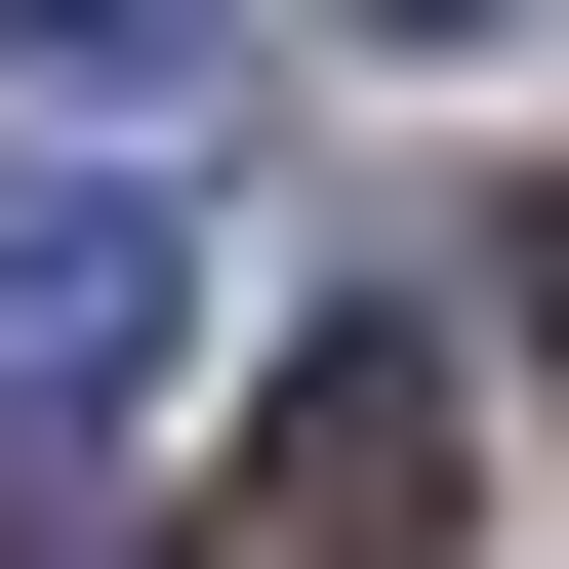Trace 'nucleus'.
<instances>
[{
  "label": "nucleus",
  "mask_w": 569,
  "mask_h": 569,
  "mask_svg": "<svg viewBox=\"0 0 569 569\" xmlns=\"http://www.w3.org/2000/svg\"><path fill=\"white\" fill-rule=\"evenodd\" d=\"M163 326H203L163 203H0V529H82V448L163 407Z\"/></svg>",
  "instance_id": "obj_1"
},
{
  "label": "nucleus",
  "mask_w": 569,
  "mask_h": 569,
  "mask_svg": "<svg viewBox=\"0 0 569 569\" xmlns=\"http://www.w3.org/2000/svg\"><path fill=\"white\" fill-rule=\"evenodd\" d=\"M244 569H448V367H407V326H326V367L244 407Z\"/></svg>",
  "instance_id": "obj_2"
},
{
  "label": "nucleus",
  "mask_w": 569,
  "mask_h": 569,
  "mask_svg": "<svg viewBox=\"0 0 569 569\" xmlns=\"http://www.w3.org/2000/svg\"><path fill=\"white\" fill-rule=\"evenodd\" d=\"M0 82H203V0H0Z\"/></svg>",
  "instance_id": "obj_3"
},
{
  "label": "nucleus",
  "mask_w": 569,
  "mask_h": 569,
  "mask_svg": "<svg viewBox=\"0 0 569 569\" xmlns=\"http://www.w3.org/2000/svg\"><path fill=\"white\" fill-rule=\"evenodd\" d=\"M367 41H529V0H367Z\"/></svg>",
  "instance_id": "obj_4"
},
{
  "label": "nucleus",
  "mask_w": 569,
  "mask_h": 569,
  "mask_svg": "<svg viewBox=\"0 0 569 569\" xmlns=\"http://www.w3.org/2000/svg\"><path fill=\"white\" fill-rule=\"evenodd\" d=\"M529 367H569V203H529Z\"/></svg>",
  "instance_id": "obj_5"
}]
</instances>
